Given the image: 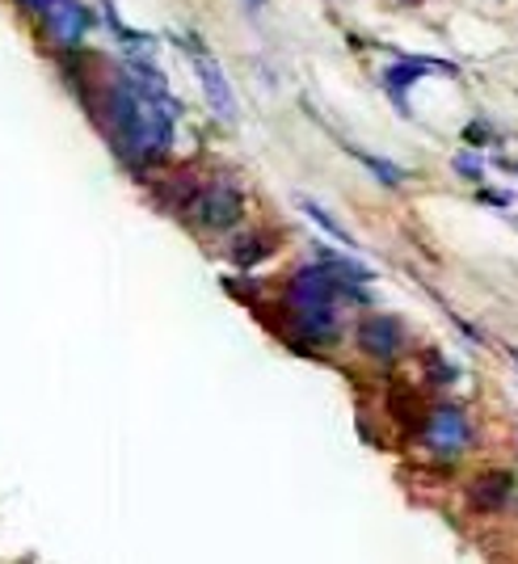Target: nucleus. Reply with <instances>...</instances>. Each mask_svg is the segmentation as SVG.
Instances as JSON below:
<instances>
[{
  "instance_id": "f257e3e1",
  "label": "nucleus",
  "mask_w": 518,
  "mask_h": 564,
  "mask_svg": "<svg viewBox=\"0 0 518 564\" xmlns=\"http://www.w3.org/2000/svg\"><path fill=\"white\" fill-rule=\"evenodd\" d=\"M94 115L127 165H161L173 152L182 101L169 94L165 72L148 55H122L118 72L94 94Z\"/></svg>"
},
{
  "instance_id": "f03ea898",
  "label": "nucleus",
  "mask_w": 518,
  "mask_h": 564,
  "mask_svg": "<svg viewBox=\"0 0 518 564\" xmlns=\"http://www.w3.org/2000/svg\"><path fill=\"white\" fill-rule=\"evenodd\" d=\"M342 300H371L367 286H354L350 279H342L333 265L316 261V265H300L287 279L283 304L291 316V329L307 346H330L342 333Z\"/></svg>"
},
{
  "instance_id": "7ed1b4c3",
  "label": "nucleus",
  "mask_w": 518,
  "mask_h": 564,
  "mask_svg": "<svg viewBox=\"0 0 518 564\" xmlns=\"http://www.w3.org/2000/svg\"><path fill=\"white\" fill-rule=\"evenodd\" d=\"M190 224L198 232H233L236 224L245 219V189L236 186L233 177H212V182H198L190 203L182 207Z\"/></svg>"
},
{
  "instance_id": "20e7f679",
  "label": "nucleus",
  "mask_w": 518,
  "mask_h": 564,
  "mask_svg": "<svg viewBox=\"0 0 518 564\" xmlns=\"http://www.w3.org/2000/svg\"><path fill=\"white\" fill-rule=\"evenodd\" d=\"M39 22V39L60 55H76L85 47V39L94 34V9L85 0H47Z\"/></svg>"
},
{
  "instance_id": "39448f33",
  "label": "nucleus",
  "mask_w": 518,
  "mask_h": 564,
  "mask_svg": "<svg viewBox=\"0 0 518 564\" xmlns=\"http://www.w3.org/2000/svg\"><path fill=\"white\" fill-rule=\"evenodd\" d=\"M422 447L434 455V459H460V455H468L472 447V417L464 404H455V400H443V404H434V409H425L422 417Z\"/></svg>"
},
{
  "instance_id": "423d86ee",
  "label": "nucleus",
  "mask_w": 518,
  "mask_h": 564,
  "mask_svg": "<svg viewBox=\"0 0 518 564\" xmlns=\"http://www.w3.org/2000/svg\"><path fill=\"white\" fill-rule=\"evenodd\" d=\"M182 47H186V55H190V68H194L198 89H203V97H207V110H212L219 122H228V127H233L236 118H240V106H236L233 80H228L224 64L215 59L212 47H207L198 34H186V39H182Z\"/></svg>"
},
{
  "instance_id": "0eeeda50",
  "label": "nucleus",
  "mask_w": 518,
  "mask_h": 564,
  "mask_svg": "<svg viewBox=\"0 0 518 564\" xmlns=\"http://www.w3.org/2000/svg\"><path fill=\"white\" fill-rule=\"evenodd\" d=\"M455 72L460 68H455L451 59H434V55H397L392 64H384V68H379V85H384L388 101L409 118L413 115V110H409V94H413V85L425 80V76H455Z\"/></svg>"
},
{
  "instance_id": "6e6552de",
  "label": "nucleus",
  "mask_w": 518,
  "mask_h": 564,
  "mask_svg": "<svg viewBox=\"0 0 518 564\" xmlns=\"http://www.w3.org/2000/svg\"><path fill=\"white\" fill-rule=\"evenodd\" d=\"M358 350L376 362H392L401 358L404 350V325L388 312H376V316H363L358 321Z\"/></svg>"
},
{
  "instance_id": "1a4fd4ad",
  "label": "nucleus",
  "mask_w": 518,
  "mask_h": 564,
  "mask_svg": "<svg viewBox=\"0 0 518 564\" xmlns=\"http://www.w3.org/2000/svg\"><path fill=\"white\" fill-rule=\"evenodd\" d=\"M510 497H515V471H506V468L481 471L468 485V506L476 514H497Z\"/></svg>"
},
{
  "instance_id": "9d476101",
  "label": "nucleus",
  "mask_w": 518,
  "mask_h": 564,
  "mask_svg": "<svg viewBox=\"0 0 518 564\" xmlns=\"http://www.w3.org/2000/svg\"><path fill=\"white\" fill-rule=\"evenodd\" d=\"M270 253H274V240L266 232H240L233 245H228V258H233L240 270H253V265L266 261Z\"/></svg>"
},
{
  "instance_id": "9b49d317",
  "label": "nucleus",
  "mask_w": 518,
  "mask_h": 564,
  "mask_svg": "<svg viewBox=\"0 0 518 564\" xmlns=\"http://www.w3.org/2000/svg\"><path fill=\"white\" fill-rule=\"evenodd\" d=\"M300 212H304L307 219H312V224L321 228V232H330L333 240H337V245H346V249H358V240H354L350 228H346V224H342V219H337L333 212H325V207H321L316 198H300Z\"/></svg>"
},
{
  "instance_id": "f8f14e48",
  "label": "nucleus",
  "mask_w": 518,
  "mask_h": 564,
  "mask_svg": "<svg viewBox=\"0 0 518 564\" xmlns=\"http://www.w3.org/2000/svg\"><path fill=\"white\" fill-rule=\"evenodd\" d=\"M350 156H358L363 165H367V173L376 177V182H384V186H404V173L401 165H392V161H384V156H376V152H363V148H350Z\"/></svg>"
},
{
  "instance_id": "ddd939ff",
  "label": "nucleus",
  "mask_w": 518,
  "mask_h": 564,
  "mask_svg": "<svg viewBox=\"0 0 518 564\" xmlns=\"http://www.w3.org/2000/svg\"><path fill=\"white\" fill-rule=\"evenodd\" d=\"M451 169H455V177H464V182H485V161H481V152L476 148H464L455 161H451Z\"/></svg>"
},
{
  "instance_id": "4468645a",
  "label": "nucleus",
  "mask_w": 518,
  "mask_h": 564,
  "mask_svg": "<svg viewBox=\"0 0 518 564\" xmlns=\"http://www.w3.org/2000/svg\"><path fill=\"white\" fill-rule=\"evenodd\" d=\"M464 143L468 148H485V143H501V135H497V127L489 118H472L468 127H464Z\"/></svg>"
},
{
  "instance_id": "2eb2a0df",
  "label": "nucleus",
  "mask_w": 518,
  "mask_h": 564,
  "mask_svg": "<svg viewBox=\"0 0 518 564\" xmlns=\"http://www.w3.org/2000/svg\"><path fill=\"white\" fill-rule=\"evenodd\" d=\"M481 203H485V207H497V212H506V207L515 203V194H510V189H481Z\"/></svg>"
},
{
  "instance_id": "dca6fc26",
  "label": "nucleus",
  "mask_w": 518,
  "mask_h": 564,
  "mask_svg": "<svg viewBox=\"0 0 518 564\" xmlns=\"http://www.w3.org/2000/svg\"><path fill=\"white\" fill-rule=\"evenodd\" d=\"M9 4H13V9H18V13H25V18H39V13H43V4H47V0H9Z\"/></svg>"
},
{
  "instance_id": "f3484780",
  "label": "nucleus",
  "mask_w": 518,
  "mask_h": 564,
  "mask_svg": "<svg viewBox=\"0 0 518 564\" xmlns=\"http://www.w3.org/2000/svg\"><path fill=\"white\" fill-rule=\"evenodd\" d=\"M497 169H506V173H518V156H497Z\"/></svg>"
},
{
  "instance_id": "a211bd4d",
  "label": "nucleus",
  "mask_w": 518,
  "mask_h": 564,
  "mask_svg": "<svg viewBox=\"0 0 518 564\" xmlns=\"http://www.w3.org/2000/svg\"><path fill=\"white\" fill-rule=\"evenodd\" d=\"M506 350H510V362L518 367V346H506Z\"/></svg>"
},
{
  "instance_id": "6ab92c4d",
  "label": "nucleus",
  "mask_w": 518,
  "mask_h": 564,
  "mask_svg": "<svg viewBox=\"0 0 518 564\" xmlns=\"http://www.w3.org/2000/svg\"><path fill=\"white\" fill-rule=\"evenodd\" d=\"M249 4H266V0H249Z\"/></svg>"
},
{
  "instance_id": "aec40b11",
  "label": "nucleus",
  "mask_w": 518,
  "mask_h": 564,
  "mask_svg": "<svg viewBox=\"0 0 518 564\" xmlns=\"http://www.w3.org/2000/svg\"><path fill=\"white\" fill-rule=\"evenodd\" d=\"M515 228H518V219H515Z\"/></svg>"
}]
</instances>
